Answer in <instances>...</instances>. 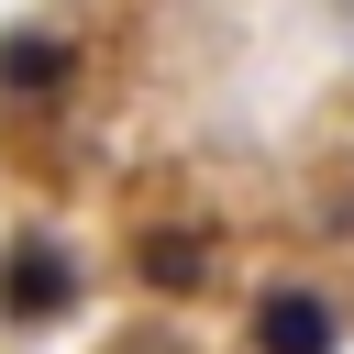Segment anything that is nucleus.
<instances>
[{
    "label": "nucleus",
    "mask_w": 354,
    "mask_h": 354,
    "mask_svg": "<svg viewBox=\"0 0 354 354\" xmlns=\"http://www.w3.org/2000/svg\"><path fill=\"white\" fill-rule=\"evenodd\" d=\"M0 310H11V321H66V310H77V266H66V243L22 232V243L0 254Z\"/></svg>",
    "instance_id": "obj_1"
},
{
    "label": "nucleus",
    "mask_w": 354,
    "mask_h": 354,
    "mask_svg": "<svg viewBox=\"0 0 354 354\" xmlns=\"http://www.w3.org/2000/svg\"><path fill=\"white\" fill-rule=\"evenodd\" d=\"M332 343H343V321H332L321 288H266L254 299V354H332Z\"/></svg>",
    "instance_id": "obj_2"
},
{
    "label": "nucleus",
    "mask_w": 354,
    "mask_h": 354,
    "mask_svg": "<svg viewBox=\"0 0 354 354\" xmlns=\"http://www.w3.org/2000/svg\"><path fill=\"white\" fill-rule=\"evenodd\" d=\"M77 77V44L66 33H11L0 44V100H55Z\"/></svg>",
    "instance_id": "obj_3"
},
{
    "label": "nucleus",
    "mask_w": 354,
    "mask_h": 354,
    "mask_svg": "<svg viewBox=\"0 0 354 354\" xmlns=\"http://www.w3.org/2000/svg\"><path fill=\"white\" fill-rule=\"evenodd\" d=\"M133 277H144V288H199V277H210V243H199V232H144Z\"/></svg>",
    "instance_id": "obj_4"
}]
</instances>
